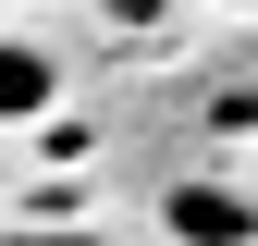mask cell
Returning <instances> with one entry per match:
<instances>
[{
  "label": "cell",
  "instance_id": "1",
  "mask_svg": "<svg viewBox=\"0 0 258 246\" xmlns=\"http://www.w3.org/2000/svg\"><path fill=\"white\" fill-rule=\"evenodd\" d=\"M49 99H61V61L37 37H0V123H37Z\"/></svg>",
  "mask_w": 258,
  "mask_h": 246
},
{
  "label": "cell",
  "instance_id": "2",
  "mask_svg": "<svg viewBox=\"0 0 258 246\" xmlns=\"http://www.w3.org/2000/svg\"><path fill=\"white\" fill-rule=\"evenodd\" d=\"M172 234H184V246H246L258 222H246L234 184H172Z\"/></svg>",
  "mask_w": 258,
  "mask_h": 246
},
{
  "label": "cell",
  "instance_id": "3",
  "mask_svg": "<svg viewBox=\"0 0 258 246\" xmlns=\"http://www.w3.org/2000/svg\"><path fill=\"white\" fill-rule=\"evenodd\" d=\"M0 246H86V234H0Z\"/></svg>",
  "mask_w": 258,
  "mask_h": 246
}]
</instances>
